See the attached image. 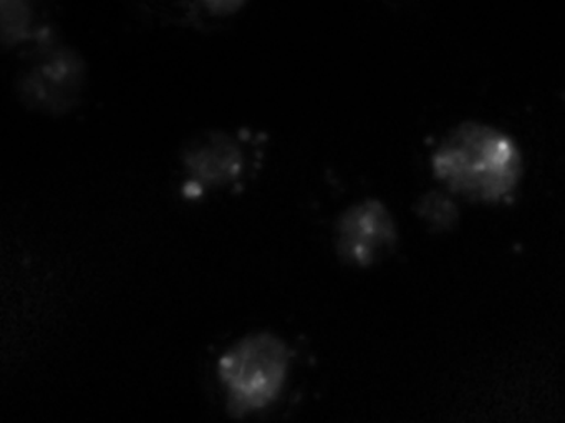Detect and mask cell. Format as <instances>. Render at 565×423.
Returning <instances> with one entry per match:
<instances>
[{
    "instance_id": "cell-3",
    "label": "cell",
    "mask_w": 565,
    "mask_h": 423,
    "mask_svg": "<svg viewBox=\"0 0 565 423\" xmlns=\"http://www.w3.org/2000/svg\"><path fill=\"white\" fill-rule=\"evenodd\" d=\"M84 87L85 65L77 52L51 42L39 47L18 78L25 105L52 115L74 108Z\"/></svg>"
},
{
    "instance_id": "cell-7",
    "label": "cell",
    "mask_w": 565,
    "mask_h": 423,
    "mask_svg": "<svg viewBox=\"0 0 565 423\" xmlns=\"http://www.w3.org/2000/svg\"><path fill=\"white\" fill-rule=\"evenodd\" d=\"M249 0H203L201 8L213 18H231L237 14Z\"/></svg>"
},
{
    "instance_id": "cell-4",
    "label": "cell",
    "mask_w": 565,
    "mask_h": 423,
    "mask_svg": "<svg viewBox=\"0 0 565 423\" xmlns=\"http://www.w3.org/2000/svg\"><path fill=\"white\" fill-rule=\"evenodd\" d=\"M188 184L204 190L237 184L249 170V157L243 141L227 131L201 134L188 141L181 154Z\"/></svg>"
},
{
    "instance_id": "cell-6",
    "label": "cell",
    "mask_w": 565,
    "mask_h": 423,
    "mask_svg": "<svg viewBox=\"0 0 565 423\" xmlns=\"http://www.w3.org/2000/svg\"><path fill=\"white\" fill-rule=\"evenodd\" d=\"M419 214L436 228H449L456 220V208L443 194L431 193L419 203Z\"/></svg>"
},
{
    "instance_id": "cell-8",
    "label": "cell",
    "mask_w": 565,
    "mask_h": 423,
    "mask_svg": "<svg viewBox=\"0 0 565 423\" xmlns=\"http://www.w3.org/2000/svg\"><path fill=\"white\" fill-rule=\"evenodd\" d=\"M198 4H203V0H196Z\"/></svg>"
},
{
    "instance_id": "cell-1",
    "label": "cell",
    "mask_w": 565,
    "mask_h": 423,
    "mask_svg": "<svg viewBox=\"0 0 565 423\" xmlns=\"http://www.w3.org/2000/svg\"><path fill=\"white\" fill-rule=\"evenodd\" d=\"M435 177L469 200H511L522 177V155L504 131L466 121L439 144L431 158Z\"/></svg>"
},
{
    "instance_id": "cell-5",
    "label": "cell",
    "mask_w": 565,
    "mask_h": 423,
    "mask_svg": "<svg viewBox=\"0 0 565 423\" xmlns=\"http://www.w3.org/2000/svg\"><path fill=\"white\" fill-rule=\"evenodd\" d=\"M395 240L392 214L376 200L353 204L337 221V251L345 263L355 266L375 263Z\"/></svg>"
},
{
    "instance_id": "cell-2",
    "label": "cell",
    "mask_w": 565,
    "mask_h": 423,
    "mask_svg": "<svg viewBox=\"0 0 565 423\" xmlns=\"http://www.w3.org/2000/svg\"><path fill=\"white\" fill-rule=\"evenodd\" d=\"M289 366V347L274 334H250L234 343L217 362L227 410L244 416L267 409L279 399Z\"/></svg>"
}]
</instances>
